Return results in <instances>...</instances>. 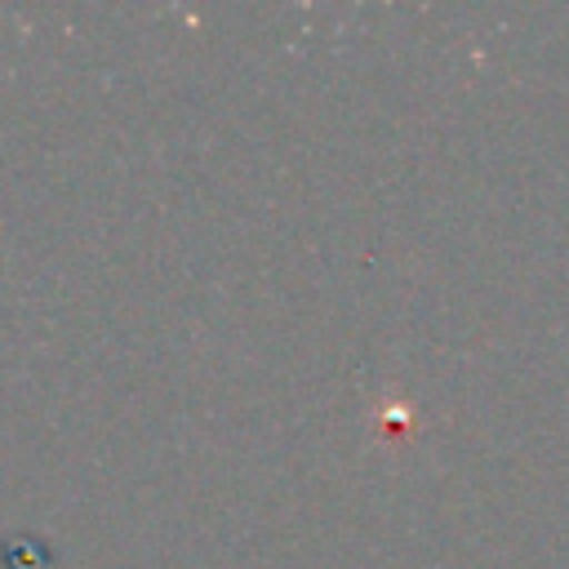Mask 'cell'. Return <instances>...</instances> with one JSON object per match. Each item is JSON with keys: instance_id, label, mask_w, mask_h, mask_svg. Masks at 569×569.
<instances>
[{"instance_id": "6da1fadb", "label": "cell", "mask_w": 569, "mask_h": 569, "mask_svg": "<svg viewBox=\"0 0 569 569\" xmlns=\"http://www.w3.org/2000/svg\"><path fill=\"white\" fill-rule=\"evenodd\" d=\"M0 565L4 569H53V551L31 533H13L0 542Z\"/></svg>"}]
</instances>
